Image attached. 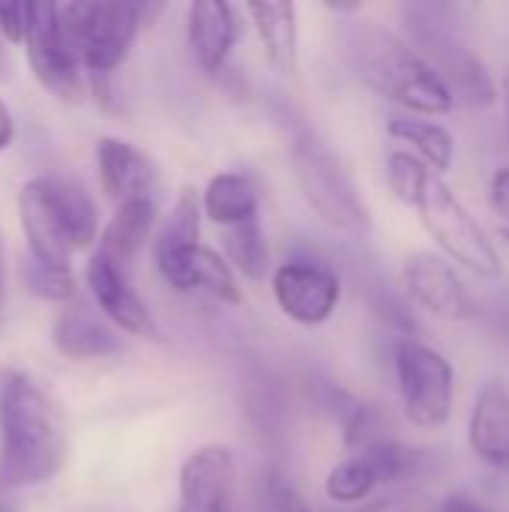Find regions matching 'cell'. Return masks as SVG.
<instances>
[{"label": "cell", "instance_id": "7402d4cb", "mask_svg": "<svg viewBox=\"0 0 509 512\" xmlns=\"http://www.w3.org/2000/svg\"><path fill=\"white\" fill-rule=\"evenodd\" d=\"M198 231H201V198L195 189H183L153 246L159 273L198 246Z\"/></svg>", "mask_w": 509, "mask_h": 512}, {"label": "cell", "instance_id": "44dd1931", "mask_svg": "<svg viewBox=\"0 0 509 512\" xmlns=\"http://www.w3.org/2000/svg\"><path fill=\"white\" fill-rule=\"evenodd\" d=\"M201 207L204 213L222 225V228H234V225H243V222H252V219H261L258 210V189L252 183V177L240 174V171H225V174H216L207 189H204V198H201Z\"/></svg>", "mask_w": 509, "mask_h": 512}, {"label": "cell", "instance_id": "2e32d148", "mask_svg": "<svg viewBox=\"0 0 509 512\" xmlns=\"http://www.w3.org/2000/svg\"><path fill=\"white\" fill-rule=\"evenodd\" d=\"M189 48L204 72H219L237 42V12L225 0H198L186 9Z\"/></svg>", "mask_w": 509, "mask_h": 512}, {"label": "cell", "instance_id": "d6a6232c", "mask_svg": "<svg viewBox=\"0 0 509 512\" xmlns=\"http://www.w3.org/2000/svg\"><path fill=\"white\" fill-rule=\"evenodd\" d=\"M15 138V120H12V111L9 105L0 99V150H6Z\"/></svg>", "mask_w": 509, "mask_h": 512}, {"label": "cell", "instance_id": "52a82bcc", "mask_svg": "<svg viewBox=\"0 0 509 512\" xmlns=\"http://www.w3.org/2000/svg\"><path fill=\"white\" fill-rule=\"evenodd\" d=\"M411 207L417 210L432 240L447 252V258H453L456 264H462L465 270L483 279H495L504 273L495 240L438 174H429Z\"/></svg>", "mask_w": 509, "mask_h": 512}, {"label": "cell", "instance_id": "e575fe53", "mask_svg": "<svg viewBox=\"0 0 509 512\" xmlns=\"http://www.w3.org/2000/svg\"><path fill=\"white\" fill-rule=\"evenodd\" d=\"M501 96H504V114H507V132H509V69L501 78Z\"/></svg>", "mask_w": 509, "mask_h": 512}, {"label": "cell", "instance_id": "f546056e", "mask_svg": "<svg viewBox=\"0 0 509 512\" xmlns=\"http://www.w3.org/2000/svg\"><path fill=\"white\" fill-rule=\"evenodd\" d=\"M30 27V3L0 6V36L12 45H21Z\"/></svg>", "mask_w": 509, "mask_h": 512}, {"label": "cell", "instance_id": "cb8c5ba5", "mask_svg": "<svg viewBox=\"0 0 509 512\" xmlns=\"http://www.w3.org/2000/svg\"><path fill=\"white\" fill-rule=\"evenodd\" d=\"M357 453L375 471L378 486L381 483H405V480H414L426 471V453L405 447L393 438H375L372 444H366Z\"/></svg>", "mask_w": 509, "mask_h": 512}, {"label": "cell", "instance_id": "277c9868", "mask_svg": "<svg viewBox=\"0 0 509 512\" xmlns=\"http://www.w3.org/2000/svg\"><path fill=\"white\" fill-rule=\"evenodd\" d=\"M288 153L297 186L318 219L345 237H369V207L345 162L318 138V132H312L309 126H297L291 132Z\"/></svg>", "mask_w": 509, "mask_h": 512}, {"label": "cell", "instance_id": "484cf974", "mask_svg": "<svg viewBox=\"0 0 509 512\" xmlns=\"http://www.w3.org/2000/svg\"><path fill=\"white\" fill-rule=\"evenodd\" d=\"M375 489H378L375 471L369 468V462L360 453L357 456H348L345 462H339L327 474V483H324V492H327V498L333 504H360Z\"/></svg>", "mask_w": 509, "mask_h": 512}, {"label": "cell", "instance_id": "3957f363", "mask_svg": "<svg viewBox=\"0 0 509 512\" xmlns=\"http://www.w3.org/2000/svg\"><path fill=\"white\" fill-rule=\"evenodd\" d=\"M18 219L30 261L51 270H72L75 252L93 246L99 216L93 198L66 177H33L18 192Z\"/></svg>", "mask_w": 509, "mask_h": 512}, {"label": "cell", "instance_id": "ffe728a7", "mask_svg": "<svg viewBox=\"0 0 509 512\" xmlns=\"http://www.w3.org/2000/svg\"><path fill=\"white\" fill-rule=\"evenodd\" d=\"M156 213H159L156 198H135V201L117 204V213L111 216V222L105 225L99 237V252L123 267L147 243L156 225Z\"/></svg>", "mask_w": 509, "mask_h": 512}, {"label": "cell", "instance_id": "ba28073f", "mask_svg": "<svg viewBox=\"0 0 509 512\" xmlns=\"http://www.w3.org/2000/svg\"><path fill=\"white\" fill-rule=\"evenodd\" d=\"M396 381L405 417L420 429H438L453 417L456 372L453 363L432 345L402 336L396 345Z\"/></svg>", "mask_w": 509, "mask_h": 512}, {"label": "cell", "instance_id": "8fae6325", "mask_svg": "<svg viewBox=\"0 0 509 512\" xmlns=\"http://www.w3.org/2000/svg\"><path fill=\"white\" fill-rule=\"evenodd\" d=\"M402 285L417 306L444 321H468L477 306L456 273V267L438 252H414L402 267Z\"/></svg>", "mask_w": 509, "mask_h": 512}, {"label": "cell", "instance_id": "d4e9b609", "mask_svg": "<svg viewBox=\"0 0 509 512\" xmlns=\"http://www.w3.org/2000/svg\"><path fill=\"white\" fill-rule=\"evenodd\" d=\"M225 255L231 258V264L252 282H264L267 270H270V246L261 228V219L225 228Z\"/></svg>", "mask_w": 509, "mask_h": 512}, {"label": "cell", "instance_id": "8d00e7d4", "mask_svg": "<svg viewBox=\"0 0 509 512\" xmlns=\"http://www.w3.org/2000/svg\"><path fill=\"white\" fill-rule=\"evenodd\" d=\"M0 69H6V57H3V51H0ZM3 75V72H0Z\"/></svg>", "mask_w": 509, "mask_h": 512}, {"label": "cell", "instance_id": "d6986e66", "mask_svg": "<svg viewBox=\"0 0 509 512\" xmlns=\"http://www.w3.org/2000/svg\"><path fill=\"white\" fill-rule=\"evenodd\" d=\"M270 66L279 72L297 69V6L288 0H267V3H249L246 6Z\"/></svg>", "mask_w": 509, "mask_h": 512}, {"label": "cell", "instance_id": "6da1fadb", "mask_svg": "<svg viewBox=\"0 0 509 512\" xmlns=\"http://www.w3.org/2000/svg\"><path fill=\"white\" fill-rule=\"evenodd\" d=\"M66 450V423L48 393L27 375H9L0 390V489L48 483L63 468Z\"/></svg>", "mask_w": 509, "mask_h": 512}, {"label": "cell", "instance_id": "7a4b0ae2", "mask_svg": "<svg viewBox=\"0 0 509 512\" xmlns=\"http://www.w3.org/2000/svg\"><path fill=\"white\" fill-rule=\"evenodd\" d=\"M345 42L360 81L417 117L447 114L456 105L426 57L378 21H351Z\"/></svg>", "mask_w": 509, "mask_h": 512}, {"label": "cell", "instance_id": "1f68e13d", "mask_svg": "<svg viewBox=\"0 0 509 512\" xmlns=\"http://www.w3.org/2000/svg\"><path fill=\"white\" fill-rule=\"evenodd\" d=\"M438 512H495L489 507H483L480 501L468 498V495H447L441 504H438Z\"/></svg>", "mask_w": 509, "mask_h": 512}, {"label": "cell", "instance_id": "9c48e42d", "mask_svg": "<svg viewBox=\"0 0 509 512\" xmlns=\"http://www.w3.org/2000/svg\"><path fill=\"white\" fill-rule=\"evenodd\" d=\"M273 297L285 318L303 327H318L330 321V315L339 306L342 297V282L336 270L324 261L315 258H291L285 261L273 279Z\"/></svg>", "mask_w": 509, "mask_h": 512}, {"label": "cell", "instance_id": "d590c367", "mask_svg": "<svg viewBox=\"0 0 509 512\" xmlns=\"http://www.w3.org/2000/svg\"><path fill=\"white\" fill-rule=\"evenodd\" d=\"M501 240H507V243H509V228H507V225L501 228Z\"/></svg>", "mask_w": 509, "mask_h": 512}, {"label": "cell", "instance_id": "9a60e30c", "mask_svg": "<svg viewBox=\"0 0 509 512\" xmlns=\"http://www.w3.org/2000/svg\"><path fill=\"white\" fill-rule=\"evenodd\" d=\"M468 444L483 465L509 471V387L504 378H489L480 387L468 423Z\"/></svg>", "mask_w": 509, "mask_h": 512}, {"label": "cell", "instance_id": "4fadbf2b", "mask_svg": "<svg viewBox=\"0 0 509 512\" xmlns=\"http://www.w3.org/2000/svg\"><path fill=\"white\" fill-rule=\"evenodd\" d=\"M84 276H87V288H90L96 306L114 324V330L129 333V336H144V339H162L150 309L135 294V288L120 264H114L108 255H102L96 249L87 261Z\"/></svg>", "mask_w": 509, "mask_h": 512}, {"label": "cell", "instance_id": "5bb4252c", "mask_svg": "<svg viewBox=\"0 0 509 512\" xmlns=\"http://www.w3.org/2000/svg\"><path fill=\"white\" fill-rule=\"evenodd\" d=\"M96 162L102 189L117 201H135V198H156L159 189V171L153 159L138 150L129 141L120 138H99L96 141Z\"/></svg>", "mask_w": 509, "mask_h": 512}, {"label": "cell", "instance_id": "603a6c76", "mask_svg": "<svg viewBox=\"0 0 509 512\" xmlns=\"http://www.w3.org/2000/svg\"><path fill=\"white\" fill-rule=\"evenodd\" d=\"M387 132L417 150V159L432 171V174H447L453 171L456 162V141L453 135L432 120L423 117H393L387 123Z\"/></svg>", "mask_w": 509, "mask_h": 512}, {"label": "cell", "instance_id": "83f0119b", "mask_svg": "<svg viewBox=\"0 0 509 512\" xmlns=\"http://www.w3.org/2000/svg\"><path fill=\"white\" fill-rule=\"evenodd\" d=\"M24 279L30 291L42 300H72L75 297V279L72 270H51L36 261H24Z\"/></svg>", "mask_w": 509, "mask_h": 512}, {"label": "cell", "instance_id": "8992f818", "mask_svg": "<svg viewBox=\"0 0 509 512\" xmlns=\"http://www.w3.org/2000/svg\"><path fill=\"white\" fill-rule=\"evenodd\" d=\"M147 6L138 3H66L57 6L60 33L90 75H111L129 54Z\"/></svg>", "mask_w": 509, "mask_h": 512}, {"label": "cell", "instance_id": "ac0fdd59", "mask_svg": "<svg viewBox=\"0 0 509 512\" xmlns=\"http://www.w3.org/2000/svg\"><path fill=\"white\" fill-rule=\"evenodd\" d=\"M54 348L69 360H102L123 351V336L99 321L87 306H69L51 330Z\"/></svg>", "mask_w": 509, "mask_h": 512}, {"label": "cell", "instance_id": "7c38bea8", "mask_svg": "<svg viewBox=\"0 0 509 512\" xmlns=\"http://www.w3.org/2000/svg\"><path fill=\"white\" fill-rule=\"evenodd\" d=\"M237 465L225 444L195 450L180 468V495L174 512H234Z\"/></svg>", "mask_w": 509, "mask_h": 512}, {"label": "cell", "instance_id": "30bf717a", "mask_svg": "<svg viewBox=\"0 0 509 512\" xmlns=\"http://www.w3.org/2000/svg\"><path fill=\"white\" fill-rule=\"evenodd\" d=\"M39 84L63 102L81 99V63L60 33L57 3H30V27L21 42Z\"/></svg>", "mask_w": 509, "mask_h": 512}, {"label": "cell", "instance_id": "4316f807", "mask_svg": "<svg viewBox=\"0 0 509 512\" xmlns=\"http://www.w3.org/2000/svg\"><path fill=\"white\" fill-rule=\"evenodd\" d=\"M429 168L408 150H393L387 156V183H390V192L402 201V204H414V198L420 195L423 183L429 180Z\"/></svg>", "mask_w": 509, "mask_h": 512}, {"label": "cell", "instance_id": "4dcf8cb0", "mask_svg": "<svg viewBox=\"0 0 509 512\" xmlns=\"http://www.w3.org/2000/svg\"><path fill=\"white\" fill-rule=\"evenodd\" d=\"M489 207L507 222L509 228V165L498 168L489 183Z\"/></svg>", "mask_w": 509, "mask_h": 512}, {"label": "cell", "instance_id": "5b68a950", "mask_svg": "<svg viewBox=\"0 0 509 512\" xmlns=\"http://www.w3.org/2000/svg\"><path fill=\"white\" fill-rule=\"evenodd\" d=\"M414 48L438 72L453 102L468 108H489L498 99V84L486 63L462 42L453 18V6L444 3H411L402 9Z\"/></svg>", "mask_w": 509, "mask_h": 512}, {"label": "cell", "instance_id": "e0dca14e", "mask_svg": "<svg viewBox=\"0 0 509 512\" xmlns=\"http://www.w3.org/2000/svg\"><path fill=\"white\" fill-rule=\"evenodd\" d=\"M162 279H165L171 288L183 291V294H189V291H204V294H210L213 300L231 303V306H237V303L243 300L240 285H237V279H234V270L225 264V258H219L213 249H207V246H201V243H198L192 252H186L180 261H174L171 267H165V270H162Z\"/></svg>", "mask_w": 509, "mask_h": 512}, {"label": "cell", "instance_id": "f1b7e54d", "mask_svg": "<svg viewBox=\"0 0 509 512\" xmlns=\"http://www.w3.org/2000/svg\"><path fill=\"white\" fill-rule=\"evenodd\" d=\"M267 498H270V510L273 512H312L306 498L282 474L267 477Z\"/></svg>", "mask_w": 509, "mask_h": 512}, {"label": "cell", "instance_id": "836d02e7", "mask_svg": "<svg viewBox=\"0 0 509 512\" xmlns=\"http://www.w3.org/2000/svg\"><path fill=\"white\" fill-rule=\"evenodd\" d=\"M3 303H6V270H3V240H0V318H3Z\"/></svg>", "mask_w": 509, "mask_h": 512}]
</instances>
